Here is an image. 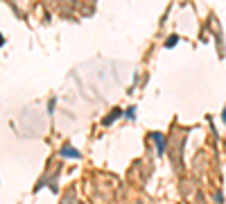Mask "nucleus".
I'll list each match as a JSON object with an SVG mask.
<instances>
[{"label": "nucleus", "mask_w": 226, "mask_h": 204, "mask_svg": "<svg viewBox=\"0 0 226 204\" xmlns=\"http://www.w3.org/2000/svg\"><path fill=\"white\" fill-rule=\"evenodd\" d=\"M154 138L158 141V152H163V148H165V145H163V136H161V134H154Z\"/></svg>", "instance_id": "1"}, {"label": "nucleus", "mask_w": 226, "mask_h": 204, "mask_svg": "<svg viewBox=\"0 0 226 204\" xmlns=\"http://www.w3.org/2000/svg\"><path fill=\"white\" fill-rule=\"evenodd\" d=\"M63 154H66V156H77V152H75V150H70V148L63 150Z\"/></svg>", "instance_id": "2"}]
</instances>
